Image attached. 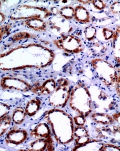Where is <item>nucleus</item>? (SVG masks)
Here are the masks:
<instances>
[{"instance_id": "nucleus-26", "label": "nucleus", "mask_w": 120, "mask_h": 151, "mask_svg": "<svg viewBox=\"0 0 120 151\" xmlns=\"http://www.w3.org/2000/svg\"><path fill=\"white\" fill-rule=\"evenodd\" d=\"M85 39L89 41H92L95 40L97 34V29L93 25H89L85 28L83 31Z\"/></svg>"}, {"instance_id": "nucleus-15", "label": "nucleus", "mask_w": 120, "mask_h": 151, "mask_svg": "<svg viewBox=\"0 0 120 151\" xmlns=\"http://www.w3.org/2000/svg\"><path fill=\"white\" fill-rule=\"evenodd\" d=\"M90 139L88 130L84 126H76L73 130V140L74 146H80L87 143Z\"/></svg>"}, {"instance_id": "nucleus-23", "label": "nucleus", "mask_w": 120, "mask_h": 151, "mask_svg": "<svg viewBox=\"0 0 120 151\" xmlns=\"http://www.w3.org/2000/svg\"><path fill=\"white\" fill-rule=\"evenodd\" d=\"M120 34H119V26L117 27L116 30L114 31L113 37L112 38V47L113 50V55L115 60L119 63V41H120Z\"/></svg>"}, {"instance_id": "nucleus-9", "label": "nucleus", "mask_w": 120, "mask_h": 151, "mask_svg": "<svg viewBox=\"0 0 120 151\" xmlns=\"http://www.w3.org/2000/svg\"><path fill=\"white\" fill-rule=\"evenodd\" d=\"M46 22L47 29L52 34L59 37L70 34L73 29V27L69 21L59 15L50 17Z\"/></svg>"}, {"instance_id": "nucleus-29", "label": "nucleus", "mask_w": 120, "mask_h": 151, "mask_svg": "<svg viewBox=\"0 0 120 151\" xmlns=\"http://www.w3.org/2000/svg\"><path fill=\"white\" fill-rule=\"evenodd\" d=\"M11 109V106L9 104L0 101V119L8 114Z\"/></svg>"}, {"instance_id": "nucleus-33", "label": "nucleus", "mask_w": 120, "mask_h": 151, "mask_svg": "<svg viewBox=\"0 0 120 151\" xmlns=\"http://www.w3.org/2000/svg\"><path fill=\"white\" fill-rule=\"evenodd\" d=\"M119 1H115L109 6V10L111 12L115 15H119Z\"/></svg>"}, {"instance_id": "nucleus-11", "label": "nucleus", "mask_w": 120, "mask_h": 151, "mask_svg": "<svg viewBox=\"0 0 120 151\" xmlns=\"http://www.w3.org/2000/svg\"><path fill=\"white\" fill-rule=\"evenodd\" d=\"M28 137V133L27 130L15 127L7 132L4 142L7 146L12 147L22 144L26 141Z\"/></svg>"}, {"instance_id": "nucleus-12", "label": "nucleus", "mask_w": 120, "mask_h": 151, "mask_svg": "<svg viewBox=\"0 0 120 151\" xmlns=\"http://www.w3.org/2000/svg\"><path fill=\"white\" fill-rule=\"evenodd\" d=\"M56 87V81L52 78H47L43 81H37L32 86L31 91L34 94L41 96H49Z\"/></svg>"}, {"instance_id": "nucleus-6", "label": "nucleus", "mask_w": 120, "mask_h": 151, "mask_svg": "<svg viewBox=\"0 0 120 151\" xmlns=\"http://www.w3.org/2000/svg\"><path fill=\"white\" fill-rule=\"evenodd\" d=\"M90 63L96 76L106 86H115L119 74L110 63L102 58H95L91 60Z\"/></svg>"}, {"instance_id": "nucleus-16", "label": "nucleus", "mask_w": 120, "mask_h": 151, "mask_svg": "<svg viewBox=\"0 0 120 151\" xmlns=\"http://www.w3.org/2000/svg\"><path fill=\"white\" fill-rule=\"evenodd\" d=\"M22 24L26 28L38 32H44L47 30V22L41 18H31L22 21Z\"/></svg>"}, {"instance_id": "nucleus-19", "label": "nucleus", "mask_w": 120, "mask_h": 151, "mask_svg": "<svg viewBox=\"0 0 120 151\" xmlns=\"http://www.w3.org/2000/svg\"><path fill=\"white\" fill-rule=\"evenodd\" d=\"M42 105V101L38 97H33L30 99L25 104L24 110L28 117H33L40 110Z\"/></svg>"}, {"instance_id": "nucleus-38", "label": "nucleus", "mask_w": 120, "mask_h": 151, "mask_svg": "<svg viewBox=\"0 0 120 151\" xmlns=\"http://www.w3.org/2000/svg\"><path fill=\"white\" fill-rule=\"evenodd\" d=\"M6 16L4 13L0 11V25H2V24L5 21Z\"/></svg>"}, {"instance_id": "nucleus-7", "label": "nucleus", "mask_w": 120, "mask_h": 151, "mask_svg": "<svg viewBox=\"0 0 120 151\" xmlns=\"http://www.w3.org/2000/svg\"><path fill=\"white\" fill-rule=\"evenodd\" d=\"M59 49L68 54H78L84 49L81 39L74 34H66L58 37L53 41Z\"/></svg>"}, {"instance_id": "nucleus-40", "label": "nucleus", "mask_w": 120, "mask_h": 151, "mask_svg": "<svg viewBox=\"0 0 120 151\" xmlns=\"http://www.w3.org/2000/svg\"><path fill=\"white\" fill-rule=\"evenodd\" d=\"M1 6H2V2L0 1V9L1 8Z\"/></svg>"}, {"instance_id": "nucleus-5", "label": "nucleus", "mask_w": 120, "mask_h": 151, "mask_svg": "<svg viewBox=\"0 0 120 151\" xmlns=\"http://www.w3.org/2000/svg\"><path fill=\"white\" fill-rule=\"evenodd\" d=\"M73 86L67 78L61 77L56 81V87L49 95L48 104L54 108H63L67 104Z\"/></svg>"}, {"instance_id": "nucleus-27", "label": "nucleus", "mask_w": 120, "mask_h": 151, "mask_svg": "<svg viewBox=\"0 0 120 151\" xmlns=\"http://www.w3.org/2000/svg\"><path fill=\"white\" fill-rule=\"evenodd\" d=\"M35 35L34 34H31L27 32H24V31H20L16 32L15 34H14L11 37H10V41L12 42H18L20 41L24 40L26 39H30L31 38H33Z\"/></svg>"}, {"instance_id": "nucleus-34", "label": "nucleus", "mask_w": 120, "mask_h": 151, "mask_svg": "<svg viewBox=\"0 0 120 151\" xmlns=\"http://www.w3.org/2000/svg\"><path fill=\"white\" fill-rule=\"evenodd\" d=\"M73 120L76 126H85L86 122V117L80 114H77L74 116Z\"/></svg>"}, {"instance_id": "nucleus-25", "label": "nucleus", "mask_w": 120, "mask_h": 151, "mask_svg": "<svg viewBox=\"0 0 120 151\" xmlns=\"http://www.w3.org/2000/svg\"><path fill=\"white\" fill-rule=\"evenodd\" d=\"M74 9L72 6L65 5L59 9V15L63 18L70 21L74 18Z\"/></svg>"}, {"instance_id": "nucleus-24", "label": "nucleus", "mask_w": 120, "mask_h": 151, "mask_svg": "<svg viewBox=\"0 0 120 151\" xmlns=\"http://www.w3.org/2000/svg\"><path fill=\"white\" fill-rule=\"evenodd\" d=\"M12 123L11 116L8 114L0 119V137L9 129Z\"/></svg>"}, {"instance_id": "nucleus-32", "label": "nucleus", "mask_w": 120, "mask_h": 151, "mask_svg": "<svg viewBox=\"0 0 120 151\" xmlns=\"http://www.w3.org/2000/svg\"><path fill=\"white\" fill-rule=\"evenodd\" d=\"M102 32L104 40L106 41L112 39L114 34V31L112 29L106 27H103L102 28Z\"/></svg>"}, {"instance_id": "nucleus-3", "label": "nucleus", "mask_w": 120, "mask_h": 151, "mask_svg": "<svg viewBox=\"0 0 120 151\" xmlns=\"http://www.w3.org/2000/svg\"><path fill=\"white\" fill-rule=\"evenodd\" d=\"M67 103L73 111L86 117L92 111L90 93L83 83L79 82L73 87Z\"/></svg>"}, {"instance_id": "nucleus-31", "label": "nucleus", "mask_w": 120, "mask_h": 151, "mask_svg": "<svg viewBox=\"0 0 120 151\" xmlns=\"http://www.w3.org/2000/svg\"><path fill=\"white\" fill-rule=\"evenodd\" d=\"M90 3L93 7L98 11H102L106 6L105 2L102 0H93L90 1Z\"/></svg>"}, {"instance_id": "nucleus-21", "label": "nucleus", "mask_w": 120, "mask_h": 151, "mask_svg": "<svg viewBox=\"0 0 120 151\" xmlns=\"http://www.w3.org/2000/svg\"><path fill=\"white\" fill-rule=\"evenodd\" d=\"M104 142L99 139H90L87 143L80 146H74L73 150H100Z\"/></svg>"}, {"instance_id": "nucleus-10", "label": "nucleus", "mask_w": 120, "mask_h": 151, "mask_svg": "<svg viewBox=\"0 0 120 151\" xmlns=\"http://www.w3.org/2000/svg\"><path fill=\"white\" fill-rule=\"evenodd\" d=\"M95 138L104 142L111 143H119V126L109 124L98 127L93 131Z\"/></svg>"}, {"instance_id": "nucleus-14", "label": "nucleus", "mask_w": 120, "mask_h": 151, "mask_svg": "<svg viewBox=\"0 0 120 151\" xmlns=\"http://www.w3.org/2000/svg\"><path fill=\"white\" fill-rule=\"evenodd\" d=\"M30 136L32 138H47L52 136L50 126L46 122H40L37 124L30 132Z\"/></svg>"}, {"instance_id": "nucleus-39", "label": "nucleus", "mask_w": 120, "mask_h": 151, "mask_svg": "<svg viewBox=\"0 0 120 151\" xmlns=\"http://www.w3.org/2000/svg\"><path fill=\"white\" fill-rule=\"evenodd\" d=\"M79 2L80 3V4H87L89 3H90V1H79Z\"/></svg>"}, {"instance_id": "nucleus-2", "label": "nucleus", "mask_w": 120, "mask_h": 151, "mask_svg": "<svg viewBox=\"0 0 120 151\" xmlns=\"http://www.w3.org/2000/svg\"><path fill=\"white\" fill-rule=\"evenodd\" d=\"M43 117L57 143L67 145L73 140V120L69 114L59 108H54L47 111Z\"/></svg>"}, {"instance_id": "nucleus-36", "label": "nucleus", "mask_w": 120, "mask_h": 151, "mask_svg": "<svg viewBox=\"0 0 120 151\" xmlns=\"http://www.w3.org/2000/svg\"><path fill=\"white\" fill-rule=\"evenodd\" d=\"M112 117L114 122H116L119 124V112L115 113L114 114H112Z\"/></svg>"}, {"instance_id": "nucleus-35", "label": "nucleus", "mask_w": 120, "mask_h": 151, "mask_svg": "<svg viewBox=\"0 0 120 151\" xmlns=\"http://www.w3.org/2000/svg\"><path fill=\"white\" fill-rule=\"evenodd\" d=\"M49 10H50V11L51 13L53 16H57V15H59V9L57 7H56V6L51 7Z\"/></svg>"}, {"instance_id": "nucleus-37", "label": "nucleus", "mask_w": 120, "mask_h": 151, "mask_svg": "<svg viewBox=\"0 0 120 151\" xmlns=\"http://www.w3.org/2000/svg\"><path fill=\"white\" fill-rule=\"evenodd\" d=\"M115 87H116V91L118 96H119V75L118 77L116 84H115Z\"/></svg>"}, {"instance_id": "nucleus-18", "label": "nucleus", "mask_w": 120, "mask_h": 151, "mask_svg": "<svg viewBox=\"0 0 120 151\" xmlns=\"http://www.w3.org/2000/svg\"><path fill=\"white\" fill-rule=\"evenodd\" d=\"M90 42L89 50L94 57H100L106 52L107 46L105 42L97 40H94Z\"/></svg>"}, {"instance_id": "nucleus-28", "label": "nucleus", "mask_w": 120, "mask_h": 151, "mask_svg": "<svg viewBox=\"0 0 120 151\" xmlns=\"http://www.w3.org/2000/svg\"><path fill=\"white\" fill-rule=\"evenodd\" d=\"M12 26L11 24H5L0 25V42L11 32Z\"/></svg>"}, {"instance_id": "nucleus-13", "label": "nucleus", "mask_w": 120, "mask_h": 151, "mask_svg": "<svg viewBox=\"0 0 120 151\" xmlns=\"http://www.w3.org/2000/svg\"><path fill=\"white\" fill-rule=\"evenodd\" d=\"M26 150L44 151V150H54V140L53 136L47 138L34 139L27 146Z\"/></svg>"}, {"instance_id": "nucleus-4", "label": "nucleus", "mask_w": 120, "mask_h": 151, "mask_svg": "<svg viewBox=\"0 0 120 151\" xmlns=\"http://www.w3.org/2000/svg\"><path fill=\"white\" fill-rule=\"evenodd\" d=\"M52 16L50 10L45 7L22 4L14 8L9 18L11 21H25L31 18L48 19Z\"/></svg>"}, {"instance_id": "nucleus-17", "label": "nucleus", "mask_w": 120, "mask_h": 151, "mask_svg": "<svg viewBox=\"0 0 120 151\" xmlns=\"http://www.w3.org/2000/svg\"><path fill=\"white\" fill-rule=\"evenodd\" d=\"M74 19L82 24H87L91 21V17L89 11L82 5H76L74 8Z\"/></svg>"}, {"instance_id": "nucleus-30", "label": "nucleus", "mask_w": 120, "mask_h": 151, "mask_svg": "<svg viewBox=\"0 0 120 151\" xmlns=\"http://www.w3.org/2000/svg\"><path fill=\"white\" fill-rule=\"evenodd\" d=\"M119 146L114 143L104 142L101 147V151H119Z\"/></svg>"}, {"instance_id": "nucleus-20", "label": "nucleus", "mask_w": 120, "mask_h": 151, "mask_svg": "<svg viewBox=\"0 0 120 151\" xmlns=\"http://www.w3.org/2000/svg\"><path fill=\"white\" fill-rule=\"evenodd\" d=\"M90 118L96 124L105 126L113 124L114 120L112 117V115L108 113L102 112H95L90 113Z\"/></svg>"}, {"instance_id": "nucleus-22", "label": "nucleus", "mask_w": 120, "mask_h": 151, "mask_svg": "<svg viewBox=\"0 0 120 151\" xmlns=\"http://www.w3.org/2000/svg\"><path fill=\"white\" fill-rule=\"evenodd\" d=\"M11 116L12 123L17 125H19L24 122L27 114L25 113L24 108L21 106H18L14 109Z\"/></svg>"}, {"instance_id": "nucleus-1", "label": "nucleus", "mask_w": 120, "mask_h": 151, "mask_svg": "<svg viewBox=\"0 0 120 151\" xmlns=\"http://www.w3.org/2000/svg\"><path fill=\"white\" fill-rule=\"evenodd\" d=\"M54 57V51L41 44H23L0 53V71L44 68Z\"/></svg>"}, {"instance_id": "nucleus-8", "label": "nucleus", "mask_w": 120, "mask_h": 151, "mask_svg": "<svg viewBox=\"0 0 120 151\" xmlns=\"http://www.w3.org/2000/svg\"><path fill=\"white\" fill-rule=\"evenodd\" d=\"M32 86L27 80L14 76H5L0 80V87L5 91L27 92L31 91Z\"/></svg>"}]
</instances>
